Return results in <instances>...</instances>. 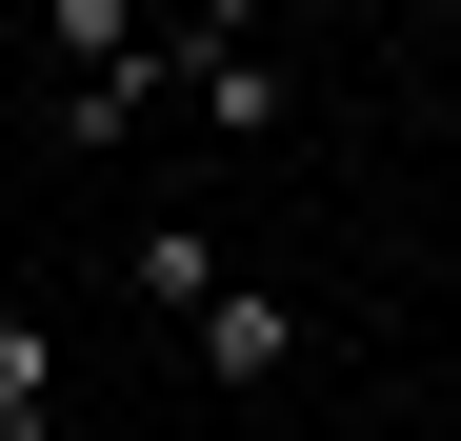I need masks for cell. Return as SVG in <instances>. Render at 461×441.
Returning <instances> with one entry per match:
<instances>
[{"mask_svg":"<svg viewBox=\"0 0 461 441\" xmlns=\"http://www.w3.org/2000/svg\"><path fill=\"white\" fill-rule=\"evenodd\" d=\"M161 40H181V60H221V40H261V0H161Z\"/></svg>","mask_w":461,"mask_h":441,"instance_id":"8992f818","label":"cell"},{"mask_svg":"<svg viewBox=\"0 0 461 441\" xmlns=\"http://www.w3.org/2000/svg\"><path fill=\"white\" fill-rule=\"evenodd\" d=\"M0 441H60V341L0 302Z\"/></svg>","mask_w":461,"mask_h":441,"instance_id":"5b68a950","label":"cell"},{"mask_svg":"<svg viewBox=\"0 0 461 441\" xmlns=\"http://www.w3.org/2000/svg\"><path fill=\"white\" fill-rule=\"evenodd\" d=\"M121 302L140 321H201L221 302V241H201V220H140V241H121Z\"/></svg>","mask_w":461,"mask_h":441,"instance_id":"3957f363","label":"cell"},{"mask_svg":"<svg viewBox=\"0 0 461 441\" xmlns=\"http://www.w3.org/2000/svg\"><path fill=\"white\" fill-rule=\"evenodd\" d=\"M181 121H201V140H281V121H301L281 40H221V60H181Z\"/></svg>","mask_w":461,"mask_h":441,"instance_id":"6da1fadb","label":"cell"},{"mask_svg":"<svg viewBox=\"0 0 461 441\" xmlns=\"http://www.w3.org/2000/svg\"><path fill=\"white\" fill-rule=\"evenodd\" d=\"M381 21H421V40H441V21H461V0H381Z\"/></svg>","mask_w":461,"mask_h":441,"instance_id":"52a82bcc","label":"cell"},{"mask_svg":"<svg viewBox=\"0 0 461 441\" xmlns=\"http://www.w3.org/2000/svg\"><path fill=\"white\" fill-rule=\"evenodd\" d=\"M181 341H201V382H221V401H261V382H281V361H301V321L261 302V281H221V302H201Z\"/></svg>","mask_w":461,"mask_h":441,"instance_id":"7a4b0ae2","label":"cell"},{"mask_svg":"<svg viewBox=\"0 0 461 441\" xmlns=\"http://www.w3.org/2000/svg\"><path fill=\"white\" fill-rule=\"evenodd\" d=\"M41 40L60 81H101V60H161V0H41Z\"/></svg>","mask_w":461,"mask_h":441,"instance_id":"277c9868","label":"cell"},{"mask_svg":"<svg viewBox=\"0 0 461 441\" xmlns=\"http://www.w3.org/2000/svg\"><path fill=\"white\" fill-rule=\"evenodd\" d=\"M241 441H261V421H241Z\"/></svg>","mask_w":461,"mask_h":441,"instance_id":"ba28073f","label":"cell"}]
</instances>
